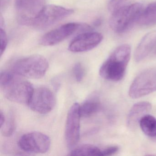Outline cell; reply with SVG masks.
I'll return each instance as SVG.
<instances>
[{
	"mask_svg": "<svg viewBox=\"0 0 156 156\" xmlns=\"http://www.w3.org/2000/svg\"><path fill=\"white\" fill-rule=\"evenodd\" d=\"M0 86L6 98L23 105H28L34 90L31 84L20 76L5 71L1 73Z\"/></svg>",
	"mask_w": 156,
	"mask_h": 156,
	"instance_id": "1",
	"label": "cell"
},
{
	"mask_svg": "<svg viewBox=\"0 0 156 156\" xmlns=\"http://www.w3.org/2000/svg\"><path fill=\"white\" fill-rule=\"evenodd\" d=\"M131 48L128 44L117 47L101 66L100 76L108 81L118 82L123 79L130 59Z\"/></svg>",
	"mask_w": 156,
	"mask_h": 156,
	"instance_id": "2",
	"label": "cell"
},
{
	"mask_svg": "<svg viewBox=\"0 0 156 156\" xmlns=\"http://www.w3.org/2000/svg\"><path fill=\"white\" fill-rule=\"evenodd\" d=\"M49 67L47 60L40 55H33L20 59L12 65L13 73L31 79L41 78Z\"/></svg>",
	"mask_w": 156,
	"mask_h": 156,
	"instance_id": "3",
	"label": "cell"
},
{
	"mask_svg": "<svg viewBox=\"0 0 156 156\" xmlns=\"http://www.w3.org/2000/svg\"><path fill=\"white\" fill-rule=\"evenodd\" d=\"M143 9L142 4L136 2L119 10L111 14L109 20L110 28L116 33L126 32L135 23L137 22Z\"/></svg>",
	"mask_w": 156,
	"mask_h": 156,
	"instance_id": "4",
	"label": "cell"
},
{
	"mask_svg": "<svg viewBox=\"0 0 156 156\" xmlns=\"http://www.w3.org/2000/svg\"><path fill=\"white\" fill-rule=\"evenodd\" d=\"M73 9L55 5H46L32 25L38 30L47 29L73 13Z\"/></svg>",
	"mask_w": 156,
	"mask_h": 156,
	"instance_id": "5",
	"label": "cell"
},
{
	"mask_svg": "<svg viewBox=\"0 0 156 156\" xmlns=\"http://www.w3.org/2000/svg\"><path fill=\"white\" fill-rule=\"evenodd\" d=\"M156 91V67L147 69L134 79L129 94L132 98L145 96Z\"/></svg>",
	"mask_w": 156,
	"mask_h": 156,
	"instance_id": "6",
	"label": "cell"
},
{
	"mask_svg": "<svg viewBox=\"0 0 156 156\" xmlns=\"http://www.w3.org/2000/svg\"><path fill=\"white\" fill-rule=\"evenodd\" d=\"M45 4V0H15L18 22L23 25H32Z\"/></svg>",
	"mask_w": 156,
	"mask_h": 156,
	"instance_id": "7",
	"label": "cell"
},
{
	"mask_svg": "<svg viewBox=\"0 0 156 156\" xmlns=\"http://www.w3.org/2000/svg\"><path fill=\"white\" fill-rule=\"evenodd\" d=\"M20 147L29 153H44L51 147V140L41 132H29L21 137L18 142Z\"/></svg>",
	"mask_w": 156,
	"mask_h": 156,
	"instance_id": "8",
	"label": "cell"
},
{
	"mask_svg": "<svg viewBox=\"0 0 156 156\" xmlns=\"http://www.w3.org/2000/svg\"><path fill=\"white\" fill-rule=\"evenodd\" d=\"M55 103L52 92L47 87H41L34 90L28 105L33 111L46 114L53 109Z\"/></svg>",
	"mask_w": 156,
	"mask_h": 156,
	"instance_id": "9",
	"label": "cell"
},
{
	"mask_svg": "<svg viewBox=\"0 0 156 156\" xmlns=\"http://www.w3.org/2000/svg\"><path fill=\"white\" fill-rule=\"evenodd\" d=\"M81 117L80 105L74 103L68 111L66 125V141L69 148L74 147L80 139Z\"/></svg>",
	"mask_w": 156,
	"mask_h": 156,
	"instance_id": "10",
	"label": "cell"
},
{
	"mask_svg": "<svg viewBox=\"0 0 156 156\" xmlns=\"http://www.w3.org/2000/svg\"><path fill=\"white\" fill-rule=\"evenodd\" d=\"M81 25L76 23L64 24L45 34L40 40V43L44 46H53L60 43L73 34Z\"/></svg>",
	"mask_w": 156,
	"mask_h": 156,
	"instance_id": "11",
	"label": "cell"
},
{
	"mask_svg": "<svg viewBox=\"0 0 156 156\" xmlns=\"http://www.w3.org/2000/svg\"><path fill=\"white\" fill-rule=\"evenodd\" d=\"M103 36L99 33L88 32L79 34L71 42L68 49L75 53L87 51L100 44Z\"/></svg>",
	"mask_w": 156,
	"mask_h": 156,
	"instance_id": "12",
	"label": "cell"
},
{
	"mask_svg": "<svg viewBox=\"0 0 156 156\" xmlns=\"http://www.w3.org/2000/svg\"><path fill=\"white\" fill-rule=\"evenodd\" d=\"M156 45V31L148 33L141 39L134 54L136 62H141L147 58L154 50Z\"/></svg>",
	"mask_w": 156,
	"mask_h": 156,
	"instance_id": "13",
	"label": "cell"
},
{
	"mask_svg": "<svg viewBox=\"0 0 156 156\" xmlns=\"http://www.w3.org/2000/svg\"><path fill=\"white\" fill-rule=\"evenodd\" d=\"M151 109V105L148 102H140L132 106L128 115L127 124L131 129L139 125L140 119L147 115Z\"/></svg>",
	"mask_w": 156,
	"mask_h": 156,
	"instance_id": "14",
	"label": "cell"
},
{
	"mask_svg": "<svg viewBox=\"0 0 156 156\" xmlns=\"http://www.w3.org/2000/svg\"><path fill=\"white\" fill-rule=\"evenodd\" d=\"M137 23L140 26L145 27L156 25V2L150 3L143 9Z\"/></svg>",
	"mask_w": 156,
	"mask_h": 156,
	"instance_id": "15",
	"label": "cell"
},
{
	"mask_svg": "<svg viewBox=\"0 0 156 156\" xmlns=\"http://www.w3.org/2000/svg\"><path fill=\"white\" fill-rule=\"evenodd\" d=\"M101 108L99 98L96 96H93L87 98L80 105L81 117H88L97 113Z\"/></svg>",
	"mask_w": 156,
	"mask_h": 156,
	"instance_id": "16",
	"label": "cell"
},
{
	"mask_svg": "<svg viewBox=\"0 0 156 156\" xmlns=\"http://www.w3.org/2000/svg\"><path fill=\"white\" fill-rule=\"evenodd\" d=\"M139 126L147 136L156 137V119L153 116L148 114L144 115L140 121Z\"/></svg>",
	"mask_w": 156,
	"mask_h": 156,
	"instance_id": "17",
	"label": "cell"
},
{
	"mask_svg": "<svg viewBox=\"0 0 156 156\" xmlns=\"http://www.w3.org/2000/svg\"><path fill=\"white\" fill-rule=\"evenodd\" d=\"M102 150L91 144H85L73 150L69 154L70 156H102Z\"/></svg>",
	"mask_w": 156,
	"mask_h": 156,
	"instance_id": "18",
	"label": "cell"
},
{
	"mask_svg": "<svg viewBox=\"0 0 156 156\" xmlns=\"http://www.w3.org/2000/svg\"><path fill=\"white\" fill-rule=\"evenodd\" d=\"M133 0H110L108 4V11L111 14L133 3Z\"/></svg>",
	"mask_w": 156,
	"mask_h": 156,
	"instance_id": "19",
	"label": "cell"
},
{
	"mask_svg": "<svg viewBox=\"0 0 156 156\" xmlns=\"http://www.w3.org/2000/svg\"><path fill=\"white\" fill-rule=\"evenodd\" d=\"M1 129L3 136L6 137L10 136L15 129V123L13 117H10L8 120L6 119L3 126L1 127Z\"/></svg>",
	"mask_w": 156,
	"mask_h": 156,
	"instance_id": "20",
	"label": "cell"
},
{
	"mask_svg": "<svg viewBox=\"0 0 156 156\" xmlns=\"http://www.w3.org/2000/svg\"><path fill=\"white\" fill-rule=\"evenodd\" d=\"M73 73L76 80L80 82L83 79L85 75V70L83 67L80 63H77L74 66Z\"/></svg>",
	"mask_w": 156,
	"mask_h": 156,
	"instance_id": "21",
	"label": "cell"
},
{
	"mask_svg": "<svg viewBox=\"0 0 156 156\" xmlns=\"http://www.w3.org/2000/svg\"><path fill=\"white\" fill-rule=\"evenodd\" d=\"M0 37H1V55H2L3 53L6 50L8 44V38L7 34L5 31L4 28L1 26L0 29Z\"/></svg>",
	"mask_w": 156,
	"mask_h": 156,
	"instance_id": "22",
	"label": "cell"
},
{
	"mask_svg": "<svg viewBox=\"0 0 156 156\" xmlns=\"http://www.w3.org/2000/svg\"><path fill=\"white\" fill-rule=\"evenodd\" d=\"M119 150V147L117 146L109 147L102 149V156H110L116 153Z\"/></svg>",
	"mask_w": 156,
	"mask_h": 156,
	"instance_id": "23",
	"label": "cell"
},
{
	"mask_svg": "<svg viewBox=\"0 0 156 156\" xmlns=\"http://www.w3.org/2000/svg\"><path fill=\"white\" fill-rule=\"evenodd\" d=\"M0 115H1V117H0V125H1V127H2L3 126L4 123H5L6 119L5 116L4 115V114L2 110L1 111Z\"/></svg>",
	"mask_w": 156,
	"mask_h": 156,
	"instance_id": "24",
	"label": "cell"
},
{
	"mask_svg": "<svg viewBox=\"0 0 156 156\" xmlns=\"http://www.w3.org/2000/svg\"><path fill=\"white\" fill-rule=\"evenodd\" d=\"M10 0H1V9H5L6 7L8 6V4H9Z\"/></svg>",
	"mask_w": 156,
	"mask_h": 156,
	"instance_id": "25",
	"label": "cell"
},
{
	"mask_svg": "<svg viewBox=\"0 0 156 156\" xmlns=\"http://www.w3.org/2000/svg\"><path fill=\"white\" fill-rule=\"evenodd\" d=\"M154 54L155 55H156V46H155V48H154Z\"/></svg>",
	"mask_w": 156,
	"mask_h": 156,
	"instance_id": "26",
	"label": "cell"
}]
</instances>
